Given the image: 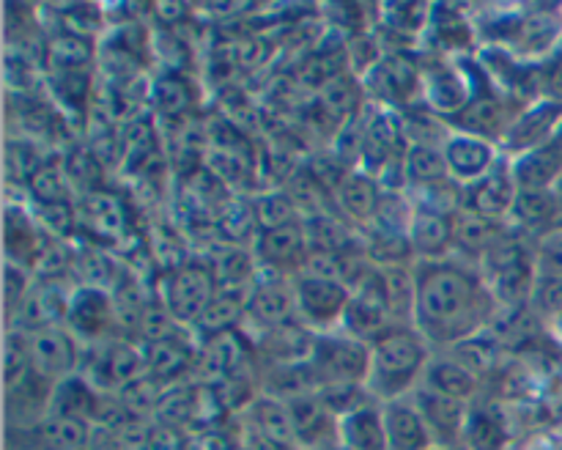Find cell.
Returning <instances> with one entry per match:
<instances>
[{
	"label": "cell",
	"instance_id": "obj_1",
	"mask_svg": "<svg viewBox=\"0 0 562 450\" xmlns=\"http://www.w3.org/2000/svg\"><path fill=\"white\" fill-rule=\"evenodd\" d=\"M415 329L431 346L470 340L492 318L497 300L481 272L456 261H417Z\"/></svg>",
	"mask_w": 562,
	"mask_h": 450
},
{
	"label": "cell",
	"instance_id": "obj_2",
	"mask_svg": "<svg viewBox=\"0 0 562 450\" xmlns=\"http://www.w3.org/2000/svg\"><path fill=\"white\" fill-rule=\"evenodd\" d=\"M415 327H390L371 344V373L368 393L382 404L412 395L423 382L431 349Z\"/></svg>",
	"mask_w": 562,
	"mask_h": 450
},
{
	"label": "cell",
	"instance_id": "obj_3",
	"mask_svg": "<svg viewBox=\"0 0 562 450\" xmlns=\"http://www.w3.org/2000/svg\"><path fill=\"white\" fill-rule=\"evenodd\" d=\"M217 294V274L209 261H184L159 280L157 300L184 329H192Z\"/></svg>",
	"mask_w": 562,
	"mask_h": 450
},
{
	"label": "cell",
	"instance_id": "obj_4",
	"mask_svg": "<svg viewBox=\"0 0 562 450\" xmlns=\"http://www.w3.org/2000/svg\"><path fill=\"white\" fill-rule=\"evenodd\" d=\"M318 387L327 384H366L371 373V344L351 338V335L322 333L313 338L307 355Z\"/></svg>",
	"mask_w": 562,
	"mask_h": 450
},
{
	"label": "cell",
	"instance_id": "obj_5",
	"mask_svg": "<svg viewBox=\"0 0 562 450\" xmlns=\"http://www.w3.org/2000/svg\"><path fill=\"white\" fill-rule=\"evenodd\" d=\"M483 283L492 291L497 305H516L532 289V261L527 247L516 236L505 234L486 256L477 261Z\"/></svg>",
	"mask_w": 562,
	"mask_h": 450
},
{
	"label": "cell",
	"instance_id": "obj_6",
	"mask_svg": "<svg viewBox=\"0 0 562 450\" xmlns=\"http://www.w3.org/2000/svg\"><path fill=\"white\" fill-rule=\"evenodd\" d=\"M294 294L300 324H305L316 335L344 322V313L351 300V289L340 280L311 278V274H300L294 280Z\"/></svg>",
	"mask_w": 562,
	"mask_h": 450
},
{
	"label": "cell",
	"instance_id": "obj_7",
	"mask_svg": "<svg viewBox=\"0 0 562 450\" xmlns=\"http://www.w3.org/2000/svg\"><path fill=\"white\" fill-rule=\"evenodd\" d=\"M64 327L86 344H102L113 338V327H119L113 291L99 285H77L69 294Z\"/></svg>",
	"mask_w": 562,
	"mask_h": 450
},
{
	"label": "cell",
	"instance_id": "obj_8",
	"mask_svg": "<svg viewBox=\"0 0 562 450\" xmlns=\"http://www.w3.org/2000/svg\"><path fill=\"white\" fill-rule=\"evenodd\" d=\"M307 252H311V239H307L305 223H300V220L278 225V228L258 230L256 241H252V258L263 272L285 274L291 269L302 272Z\"/></svg>",
	"mask_w": 562,
	"mask_h": 450
},
{
	"label": "cell",
	"instance_id": "obj_9",
	"mask_svg": "<svg viewBox=\"0 0 562 450\" xmlns=\"http://www.w3.org/2000/svg\"><path fill=\"white\" fill-rule=\"evenodd\" d=\"M27 340H31L33 371H36L38 376L58 384L80 371L82 349L77 346V338L64 327V324H55V327H44L38 329V333H31Z\"/></svg>",
	"mask_w": 562,
	"mask_h": 450
},
{
	"label": "cell",
	"instance_id": "obj_10",
	"mask_svg": "<svg viewBox=\"0 0 562 450\" xmlns=\"http://www.w3.org/2000/svg\"><path fill=\"white\" fill-rule=\"evenodd\" d=\"M247 318L261 324L263 333L300 322V316H296L294 283L285 274L263 272V278L256 274V283H252L250 291V305H247Z\"/></svg>",
	"mask_w": 562,
	"mask_h": 450
},
{
	"label": "cell",
	"instance_id": "obj_11",
	"mask_svg": "<svg viewBox=\"0 0 562 450\" xmlns=\"http://www.w3.org/2000/svg\"><path fill=\"white\" fill-rule=\"evenodd\" d=\"M294 428V442L305 450H324L338 445V417L327 409L318 393L296 395L285 401Z\"/></svg>",
	"mask_w": 562,
	"mask_h": 450
},
{
	"label": "cell",
	"instance_id": "obj_12",
	"mask_svg": "<svg viewBox=\"0 0 562 450\" xmlns=\"http://www.w3.org/2000/svg\"><path fill=\"white\" fill-rule=\"evenodd\" d=\"M516 198H519V187H516L510 165L497 162L492 173H486L475 184L464 187V209L499 225H505V220L514 217Z\"/></svg>",
	"mask_w": 562,
	"mask_h": 450
},
{
	"label": "cell",
	"instance_id": "obj_13",
	"mask_svg": "<svg viewBox=\"0 0 562 450\" xmlns=\"http://www.w3.org/2000/svg\"><path fill=\"white\" fill-rule=\"evenodd\" d=\"M409 398L415 401L417 412H420L423 420H426L437 448H456V445L461 442L467 417H470V404L448 398V395L442 393H434V390L423 387V384L409 395Z\"/></svg>",
	"mask_w": 562,
	"mask_h": 450
},
{
	"label": "cell",
	"instance_id": "obj_14",
	"mask_svg": "<svg viewBox=\"0 0 562 450\" xmlns=\"http://www.w3.org/2000/svg\"><path fill=\"white\" fill-rule=\"evenodd\" d=\"M442 151L450 170V179L459 181L461 187L475 184V181H481L483 176L497 168V148L486 137H475L453 130V135L448 137Z\"/></svg>",
	"mask_w": 562,
	"mask_h": 450
},
{
	"label": "cell",
	"instance_id": "obj_15",
	"mask_svg": "<svg viewBox=\"0 0 562 450\" xmlns=\"http://www.w3.org/2000/svg\"><path fill=\"white\" fill-rule=\"evenodd\" d=\"M368 88L393 108H417L415 99L423 91V75L401 55H384L371 66Z\"/></svg>",
	"mask_w": 562,
	"mask_h": 450
},
{
	"label": "cell",
	"instance_id": "obj_16",
	"mask_svg": "<svg viewBox=\"0 0 562 450\" xmlns=\"http://www.w3.org/2000/svg\"><path fill=\"white\" fill-rule=\"evenodd\" d=\"M338 445L344 450H390L384 428V404L371 398L338 420Z\"/></svg>",
	"mask_w": 562,
	"mask_h": 450
},
{
	"label": "cell",
	"instance_id": "obj_17",
	"mask_svg": "<svg viewBox=\"0 0 562 450\" xmlns=\"http://www.w3.org/2000/svg\"><path fill=\"white\" fill-rule=\"evenodd\" d=\"M382 184L366 170H349L346 179L335 187V206L340 217L355 225H368L371 228L376 217L379 201H382Z\"/></svg>",
	"mask_w": 562,
	"mask_h": 450
},
{
	"label": "cell",
	"instance_id": "obj_18",
	"mask_svg": "<svg viewBox=\"0 0 562 450\" xmlns=\"http://www.w3.org/2000/svg\"><path fill=\"white\" fill-rule=\"evenodd\" d=\"M453 217L456 214L415 206V217H412L409 225V241L415 258H420V261H448V252L453 250Z\"/></svg>",
	"mask_w": 562,
	"mask_h": 450
},
{
	"label": "cell",
	"instance_id": "obj_19",
	"mask_svg": "<svg viewBox=\"0 0 562 450\" xmlns=\"http://www.w3.org/2000/svg\"><path fill=\"white\" fill-rule=\"evenodd\" d=\"M384 428H387V448L390 450H434L431 431L426 420L417 412L415 401L398 398L384 404Z\"/></svg>",
	"mask_w": 562,
	"mask_h": 450
},
{
	"label": "cell",
	"instance_id": "obj_20",
	"mask_svg": "<svg viewBox=\"0 0 562 450\" xmlns=\"http://www.w3.org/2000/svg\"><path fill=\"white\" fill-rule=\"evenodd\" d=\"M241 357H245V344L236 329H228V333L212 335L203 340V346H198V360L192 371L201 382L220 384L239 373Z\"/></svg>",
	"mask_w": 562,
	"mask_h": 450
},
{
	"label": "cell",
	"instance_id": "obj_21",
	"mask_svg": "<svg viewBox=\"0 0 562 450\" xmlns=\"http://www.w3.org/2000/svg\"><path fill=\"white\" fill-rule=\"evenodd\" d=\"M5 256L11 263H20L33 272L38 256H42L44 245L49 236L44 234L42 225L36 223L33 214H27L22 206H5Z\"/></svg>",
	"mask_w": 562,
	"mask_h": 450
},
{
	"label": "cell",
	"instance_id": "obj_22",
	"mask_svg": "<svg viewBox=\"0 0 562 450\" xmlns=\"http://www.w3.org/2000/svg\"><path fill=\"white\" fill-rule=\"evenodd\" d=\"M143 360H146L148 376L159 379L162 384H170L195 368L198 346L181 333V335H173V338H165V340H157V344L143 346Z\"/></svg>",
	"mask_w": 562,
	"mask_h": 450
},
{
	"label": "cell",
	"instance_id": "obj_23",
	"mask_svg": "<svg viewBox=\"0 0 562 450\" xmlns=\"http://www.w3.org/2000/svg\"><path fill=\"white\" fill-rule=\"evenodd\" d=\"M423 97H426L428 110L437 115H459L467 104L472 102L470 82L461 75V69L453 66H437V69L423 75Z\"/></svg>",
	"mask_w": 562,
	"mask_h": 450
},
{
	"label": "cell",
	"instance_id": "obj_24",
	"mask_svg": "<svg viewBox=\"0 0 562 450\" xmlns=\"http://www.w3.org/2000/svg\"><path fill=\"white\" fill-rule=\"evenodd\" d=\"M456 126V132H467V135L486 137L494 143V137H505V132L510 130L514 121L508 119V110H505L503 99H497L494 93H475L472 102L461 110L459 115L448 121Z\"/></svg>",
	"mask_w": 562,
	"mask_h": 450
},
{
	"label": "cell",
	"instance_id": "obj_25",
	"mask_svg": "<svg viewBox=\"0 0 562 450\" xmlns=\"http://www.w3.org/2000/svg\"><path fill=\"white\" fill-rule=\"evenodd\" d=\"M423 387L442 393L448 398L464 401L470 404L477 393V376L470 365H464L456 357H434L428 360L426 371H423Z\"/></svg>",
	"mask_w": 562,
	"mask_h": 450
},
{
	"label": "cell",
	"instance_id": "obj_26",
	"mask_svg": "<svg viewBox=\"0 0 562 450\" xmlns=\"http://www.w3.org/2000/svg\"><path fill=\"white\" fill-rule=\"evenodd\" d=\"M505 234H508L505 225L492 223L470 209H461L453 217V250L464 252L472 261H481Z\"/></svg>",
	"mask_w": 562,
	"mask_h": 450
},
{
	"label": "cell",
	"instance_id": "obj_27",
	"mask_svg": "<svg viewBox=\"0 0 562 450\" xmlns=\"http://www.w3.org/2000/svg\"><path fill=\"white\" fill-rule=\"evenodd\" d=\"M99 398H102V393H99L88 379H82L80 373H75V376L55 384L53 401H49V415L93 423Z\"/></svg>",
	"mask_w": 562,
	"mask_h": 450
},
{
	"label": "cell",
	"instance_id": "obj_28",
	"mask_svg": "<svg viewBox=\"0 0 562 450\" xmlns=\"http://www.w3.org/2000/svg\"><path fill=\"white\" fill-rule=\"evenodd\" d=\"M247 415H250L252 431L256 437L267 439V442L285 448V445L294 442V428H291V415L289 404L283 398H274V395H258L247 406Z\"/></svg>",
	"mask_w": 562,
	"mask_h": 450
},
{
	"label": "cell",
	"instance_id": "obj_29",
	"mask_svg": "<svg viewBox=\"0 0 562 450\" xmlns=\"http://www.w3.org/2000/svg\"><path fill=\"white\" fill-rule=\"evenodd\" d=\"M80 220L86 223V228H91V234L102 236V239H119L126 230V212L124 203L113 195V192H88L82 195L80 203Z\"/></svg>",
	"mask_w": 562,
	"mask_h": 450
},
{
	"label": "cell",
	"instance_id": "obj_30",
	"mask_svg": "<svg viewBox=\"0 0 562 450\" xmlns=\"http://www.w3.org/2000/svg\"><path fill=\"white\" fill-rule=\"evenodd\" d=\"M510 170H514V179L519 190H549L554 181H560L562 162L554 148L538 146L519 154L510 162Z\"/></svg>",
	"mask_w": 562,
	"mask_h": 450
},
{
	"label": "cell",
	"instance_id": "obj_31",
	"mask_svg": "<svg viewBox=\"0 0 562 450\" xmlns=\"http://www.w3.org/2000/svg\"><path fill=\"white\" fill-rule=\"evenodd\" d=\"M31 431L47 450H82L88 448V439H91V423L47 415Z\"/></svg>",
	"mask_w": 562,
	"mask_h": 450
},
{
	"label": "cell",
	"instance_id": "obj_32",
	"mask_svg": "<svg viewBox=\"0 0 562 450\" xmlns=\"http://www.w3.org/2000/svg\"><path fill=\"white\" fill-rule=\"evenodd\" d=\"M404 176L409 187L434 184V181L450 179L448 162H445V151L439 146H420V143H409L404 154Z\"/></svg>",
	"mask_w": 562,
	"mask_h": 450
},
{
	"label": "cell",
	"instance_id": "obj_33",
	"mask_svg": "<svg viewBox=\"0 0 562 450\" xmlns=\"http://www.w3.org/2000/svg\"><path fill=\"white\" fill-rule=\"evenodd\" d=\"M461 442L467 445V450H503L508 442L503 417L494 409H470Z\"/></svg>",
	"mask_w": 562,
	"mask_h": 450
},
{
	"label": "cell",
	"instance_id": "obj_34",
	"mask_svg": "<svg viewBox=\"0 0 562 450\" xmlns=\"http://www.w3.org/2000/svg\"><path fill=\"white\" fill-rule=\"evenodd\" d=\"M27 192L36 203H64L69 201L71 181L66 176L64 159H47L31 179L25 181Z\"/></svg>",
	"mask_w": 562,
	"mask_h": 450
},
{
	"label": "cell",
	"instance_id": "obj_35",
	"mask_svg": "<svg viewBox=\"0 0 562 450\" xmlns=\"http://www.w3.org/2000/svg\"><path fill=\"white\" fill-rule=\"evenodd\" d=\"M165 387H168V384H162L159 379L143 373V376H137L135 382H130L126 387H121L115 395H119L121 404L130 409L132 417L157 415V406H159V401H162Z\"/></svg>",
	"mask_w": 562,
	"mask_h": 450
},
{
	"label": "cell",
	"instance_id": "obj_36",
	"mask_svg": "<svg viewBox=\"0 0 562 450\" xmlns=\"http://www.w3.org/2000/svg\"><path fill=\"white\" fill-rule=\"evenodd\" d=\"M36 223L42 225V230L49 239L66 241L69 236H75L77 225H80V212L69 201L36 203Z\"/></svg>",
	"mask_w": 562,
	"mask_h": 450
},
{
	"label": "cell",
	"instance_id": "obj_37",
	"mask_svg": "<svg viewBox=\"0 0 562 450\" xmlns=\"http://www.w3.org/2000/svg\"><path fill=\"white\" fill-rule=\"evenodd\" d=\"M184 333L179 322L168 313V307L162 305L159 300H148V305L143 307V316L137 322V335H140L143 346L146 344H157V340L173 338V335Z\"/></svg>",
	"mask_w": 562,
	"mask_h": 450
},
{
	"label": "cell",
	"instance_id": "obj_38",
	"mask_svg": "<svg viewBox=\"0 0 562 450\" xmlns=\"http://www.w3.org/2000/svg\"><path fill=\"white\" fill-rule=\"evenodd\" d=\"M33 373L31 362V340H27V333H20V329H11L5 335V390L20 384L22 379H27Z\"/></svg>",
	"mask_w": 562,
	"mask_h": 450
},
{
	"label": "cell",
	"instance_id": "obj_39",
	"mask_svg": "<svg viewBox=\"0 0 562 450\" xmlns=\"http://www.w3.org/2000/svg\"><path fill=\"white\" fill-rule=\"evenodd\" d=\"M151 102L157 104V110H162V113H168V115L184 113L192 102L190 86H187L181 77L162 75L151 86Z\"/></svg>",
	"mask_w": 562,
	"mask_h": 450
},
{
	"label": "cell",
	"instance_id": "obj_40",
	"mask_svg": "<svg viewBox=\"0 0 562 450\" xmlns=\"http://www.w3.org/2000/svg\"><path fill=\"white\" fill-rule=\"evenodd\" d=\"M47 58L60 71H80L77 64H88V42L77 33H60L47 44Z\"/></svg>",
	"mask_w": 562,
	"mask_h": 450
},
{
	"label": "cell",
	"instance_id": "obj_41",
	"mask_svg": "<svg viewBox=\"0 0 562 450\" xmlns=\"http://www.w3.org/2000/svg\"><path fill=\"white\" fill-rule=\"evenodd\" d=\"M252 209H256V220L261 230L296 223L294 201H291L289 195H283V192H269V195H263L261 201L252 203Z\"/></svg>",
	"mask_w": 562,
	"mask_h": 450
},
{
	"label": "cell",
	"instance_id": "obj_42",
	"mask_svg": "<svg viewBox=\"0 0 562 450\" xmlns=\"http://www.w3.org/2000/svg\"><path fill=\"white\" fill-rule=\"evenodd\" d=\"M5 311H9V318L14 316L16 307L27 300V294L33 291V272L27 267H20V263L5 261Z\"/></svg>",
	"mask_w": 562,
	"mask_h": 450
},
{
	"label": "cell",
	"instance_id": "obj_43",
	"mask_svg": "<svg viewBox=\"0 0 562 450\" xmlns=\"http://www.w3.org/2000/svg\"><path fill=\"white\" fill-rule=\"evenodd\" d=\"M357 82L351 77H333L324 88V102H327L329 110L335 113H351L357 104Z\"/></svg>",
	"mask_w": 562,
	"mask_h": 450
},
{
	"label": "cell",
	"instance_id": "obj_44",
	"mask_svg": "<svg viewBox=\"0 0 562 450\" xmlns=\"http://www.w3.org/2000/svg\"><path fill=\"white\" fill-rule=\"evenodd\" d=\"M549 209H552V192L547 190H519V198H516L514 217L519 220H547Z\"/></svg>",
	"mask_w": 562,
	"mask_h": 450
},
{
	"label": "cell",
	"instance_id": "obj_45",
	"mask_svg": "<svg viewBox=\"0 0 562 450\" xmlns=\"http://www.w3.org/2000/svg\"><path fill=\"white\" fill-rule=\"evenodd\" d=\"M245 450H280L278 445H272V442H267V439H261V437H256L252 439L250 445H247Z\"/></svg>",
	"mask_w": 562,
	"mask_h": 450
},
{
	"label": "cell",
	"instance_id": "obj_46",
	"mask_svg": "<svg viewBox=\"0 0 562 450\" xmlns=\"http://www.w3.org/2000/svg\"><path fill=\"white\" fill-rule=\"evenodd\" d=\"M324 450H344V448H340V445H333V448H324Z\"/></svg>",
	"mask_w": 562,
	"mask_h": 450
},
{
	"label": "cell",
	"instance_id": "obj_47",
	"mask_svg": "<svg viewBox=\"0 0 562 450\" xmlns=\"http://www.w3.org/2000/svg\"><path fill=\"white\" fill-rule=\"evenodd\" d=\"M434 450H456V448H434Z\"/></svg>",
	"mask_w": 562,
	"mask_h": 450
},
{
	"label": "cell",
	"instance_id": "obj_48",
	"mask_svg": "<svg viewBox=\"0 0 562 450\" xmlns=\"http://www.w3.org/2000/svg\"><path fill=\"white\" fill-rule=\"evenodd\" d=\"M82 450H93V448H82Z\"/></svg>",
	"mask_w": 562,
	"mask_h": 450
}]
</instances>
